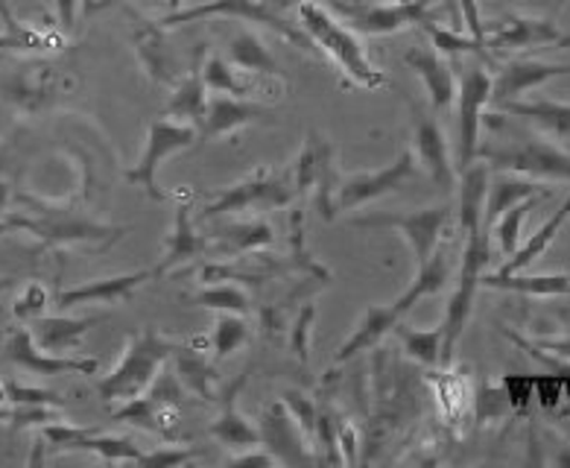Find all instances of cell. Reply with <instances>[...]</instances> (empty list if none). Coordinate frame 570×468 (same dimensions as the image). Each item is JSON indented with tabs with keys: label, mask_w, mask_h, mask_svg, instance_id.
<instances>
[{
	"label": "cell",
	"mask_w": 570,
	"mask_h": 468,
	"mask_svg": "<svg viewBox=\"0 0 570 468\" xmlns=\"http://www.w3.org/2000/svg\"><path fill=\"white\" fill-rule=\"evenodd\" d=\"M194 144H199V129L194 124H181V120H173V117H156L147 129V144H144L141 158L124 173V179L129 185H138L153 199L161 203V199H167L165 191H158L161 164L190 149Z\"/></svg>",
	"instance_id": "cell-10"
},
{
	"label": "cell",
	"mask_w": 570,
	"mask_h": 468,
	"mask_svg": "<svg viewBox=\"0 0 570 468\" xmlns=\"http://www.w3.org/2000/svg\"><path fill=\"white\" fill-rule=\"evenodd\" d=\"M476 158H483L489 167L507 173H521L539 182H568L570 185V153L556 147L553 140L527 135L515 144H480Z\"/></svg>",
	"instance_id": "cell-8"
},
{
	"label": "cell",
	"mask_w": 570,
	"mask_h": 468,
	"mask_svg": "<svg viewBox=\"0 0 570 468\" xmlns=\"http://www.w3.org/2000/svg\"><path fill=\"white\" fill-rule=\"evenodd\" d=\"M252 124H278L275 111L264 103H255L252 97H228V94H217L208 100L203 124L199 129V144L205 140H223L232 138L235 133L246 129Z\"/></svg>",
	"instance_id": "cell-15"
},
{
	"label": "cell",
	"mask_w": 570,
	"mask_h": 468,
	"mask_svg": "<svg viewBox=\"0 0 570 468\" xmlns=\"http://www.w3.org/2000/svg\"><path fill=\"white\" fill-rule=\"evenodd\" d=\"M436 390H439V398H442V404H445L453 416L460 413L462 407H465V383H462L453 372L439 381Z\"/></svg>",
	"instance_id": "cell-50"
},
{
	"label": "cell",
	"mask_w": 570,
	"mask_h": 468,
	"mask_svg": "<svg viewBox=\"0 0 570 468\" xmlns=\"http://www.w3.org/2000/svg\"><path fill=\"white\" fill-rule=\"evenodd\" d=\"M48 304H50L48 287H45V284H39V281H30V284L21 290V296L16 299V304H12V313H16V320H21L30 325L32 320H39Z\"/></svg>",
	"instance_id": "cell-41"
},
{
	"label": "cell",
	"mask_w": 570,
	"mask_h": 468,
	"mask_svg": "<svg viewBox=\"0 0 570 468\" xmlns=\"http://www.w3.org/2000/svg\"><path fill=\"white\" fill-rule=\"evenodd\" d=\"M16 208L7 211L0 217V237L3 234H27L32 241H39V250H68L79 243L91 246H111L120 237L129 234V228L97 223L88 214L77 211L73 205L50 203L30 194H12Z\"/></svg>",
	"instance_id": "cell-1"
},
{
	"label": "cell",
	"mask_w": 570,
	"mask_h": 468,
	"mask_svg": "<svg viewBox=\"0 0 570 468\" xmlns=\"http://www.w3.org/2000/svg\"><path fill=\"white\" fill-rule=\"evenodd\" d=\"M313 316H316V308H313V304H307L305 311L298 313V320L293 322V331H289V345H293V351H296L302 363H307V358H311Z\"/></svg>",
	"instance_id": "cell-47"
},
{
	"label": "cell",
	"mask_w": 570,
	"mask_h": 468,
	"mask_svg": "<svg viewBox=\"0 0 570 468\" xmlns=\"http://www.w3.org/2000/svg\"><path fill=\"white\" fill-rule=\"evenodd\" d=\"M302 0H203V3H190V7H181L176 12H165L158 18V23L165 30L173 27H181V23H196L208 21V18H235V21H249L261 23L266 30L278 32L284 41H289L298 50L313 53L311 36L302 30V23H289L287 12L289 9H298Z\"/></svg>",
	"instance_id": "cell-3"
},
{
	"label": "cell",
	"mask_w": 570,
	"mask_h": 468,
	"mask_svg": "<svg viewBox=\"0 0 570 468\" xmlns=\"http://www.w3.org/2000/svg\"><path fill=\"white\" fill-rule=\"evenodd\" d=\"M494 109L500 115H512L518 120H527V124L539 126L541 133L550 135L556 140H570V103L562 100H547V97H539V100H507L498 103Z\"/></svg>",
	"instance_id": "cell-25"
},
{
	"label": "cell",
	"mask_w": 570,
	"mask_h": 468,
	"mask_svg": "<svg viewBox=\"0 0 570 468\" xmlns=\"http://www.w3.org/2000/svg\"><path fill=\"white\" fill-rule=\"evenodd\" d=\"M336 442H340V454H343V462L345 466H352L357 462V454H360V433H357V425H340L336 430Z\"/></svg>",
	"instance_id": "cell-51"
},
{
	"label": "cell",
	"mask_w": 570,
	"mask_h": 468,
	"mask_svg": "<svg viewBox=\"0 0 570 468\" xmlns=\"http://www.w3.org/2000/svg\"><path fill=\"white\" fill-rule=\"evenodd\" d=\"M556 428L562 430L564 439H568V442H570V419H559V421H556Z\"/></svg>",
	"instance_id": "cell-59"
},
{
	"label": "cell",
	"mask_w": 570,
	"mask_h": 468,
	"mask_svg": "<svg viewBox=\"0 0 570 468\" xmlns=\"http://www.w3.org/2000/svg\"><path fill=\"white\" fill-rule=\"evenodd\" d=\"M170 30H165L158 21H138L132 30V47L144 74L158 86H176L185 74H181V59L173 47Z\"/></svg>",
	"instance_id": "cell-18"
},
{
	"label": "cell",
	"mask_w": 570,
	"mask_h": 468,
	"mask_svg": "<svg viewBox=\"0 0 570 468\" xmlns=\"http://www.w3.org/2000/svg\"><path fill=\"white\" fill-rule=\"evenodd\" d=\"M480 287L492 290H509V293H523V296L550 299V296H570V275L553 273V275H483Z\"/></svg>",
	"instance_id": "cell-31"
},
{
	"label": "cell",
	"mask_w": 570,
	"mask_h": 468,
	"mask_svg": "<svg viewBox=\"0 0 570 468\" xmlns=\"http://www.w3.org/2000/svg\"><path fill=\"white\" fill-rule=\"evenodd\" d=\"M199 451L194 448H170V445H161L156 451H144L141 466H185L190 462Z\"/></svg>",
	"instance_id": "cell-48"
},
{
	"label": "cell",
	"mask_w": 570,
	"mask_h": 468,
	"mask_svg": "<svg viewBox=\"0 0 570 468\" xmlns=\"http://www.w3.org/2000/svg\"><path fill=\"white\" fill-rule=\"evenodd\" d=\"M158 279L156 266L153 270H138V273L111 275V279H95L79 284V287H68L56 293V304L59 308H77V304H120L129 302L132 293L147 281Z\"/></svg>",
	"instance_id": "cell-22"
},
{
	"label": "cell",
	"mask_w": 570,
	"mask_h": 468,
	"mask_svg": "<svg viewBox=\"0 0 570 468\" xmlns=\"http://www.w3.org/2000/svg\"><path fill=\"white\" fill-rule=\"evenodd\" d=\"M7 401H9V404H50V407H62V398L56 396V392L36 390V387H24V383H16V381L7 383Z\"/></svg>",
	"instance_id": "cell-46"
},
{
	"label": "cell",
	"mask_w": 570,
	"mask_h": 468,
	"mask_svg": "<svg viewBox=\"0 0 570 468\" xmlns=\"http://www.w3.org/2000/svg\"><path fill=\"white\" fill-rule=\"evenodd\" d=\"M176 345L179 343H173L170 337H165L153 325L132 334L118 367L97 381L102 404H126V401L144 396L156 383L161 367L173 360Z\"/></svg>",
	"instance_id": "cell-4"
},
{
	"label": "cell",
	"mask_w": 570,
	"mask_h": 468,
	"mask_svg": "<svg viewBox=\"0 0 570 468\" xmlns=\"http://www.w3.org/2000/svg\"><path fill=\"white\" fill-rule=\"evenodd\" d=\"M12 284H16V279H12V275H0V293L12 287Z\"/></svg>",
	"instance_id": "cell-60"
},
{
	"label": "cell",
	"mask_w": 570,
	"mask_h": 468,
	"mask_svg": "<svg viewBox=\"0 0 570 468\" xmlns=\"http://www.w3.org/2000/svg\"><path fill=\"white\" fill-rule=\"evenodd\" d=\"M9 421H12V430H24L45 428L50 421H59V416H56V410L50 404H12Z\"/></svg>",
	"instance_id": "cell-44"
},
{
	"label": "cell",
	"mask_w": 570,
	"mask_h": 468,
	"mask_svg": "<svg viewBox=\"0 0 570 468\" xmlns=\"http://www.w3.org/2000/svg\"><path fill=\"white\" fill-rule=\"evenodd\" d=\"M424 30L430 32V39H433V47H436L442 56H480L485 65L494 62V56L485 50V45L474 36H465L462 30H445V27H439V23H424Z\"/></svg>",
	"instance_id": "cell-39"
},
{
	"label": "cell",
	"mask_w": 570,
	"mask_h": 468,
	"mask_svg": "<svg viewBox=\"0 0 570 468\" xmlns=\"http://www.w3.org/2000/svg\"><path fill=\"white\" fill-rule=\"evenodd\" d=\"M448 9V16L453 18V30H462V12H460V0H442Z\"/></svg>",
	"instance_id": "cell-56"
},
{
	"label": "cell",
	"mask_w": 570,
	"mask_h": 468,
	"mask_svg": "<svg viewBox=\"0 0 570 468\" xmlns=\"http://www.w3.org/2000/svg\"><path fill=\"white\" fill-rule=\"evenodd\" d=\"M392 334L399 337V343L404 345V354L415 363H422L428 369L442 367V328H415V325H395L392 328Z\"/></svg>",
	"instance_id": "cell-35"
},
{
	"label": "cell",
	"mask_w": 570,
	"mask_h": 468,
	"mask_svg": "<svg viewBox=\"0 0 570 468\" xmlns=\"http://www.w3.org/2000/svg\"><path fill=\"white\" fill-rule=\"evenodd\" d=\"M401 62L406 68L413 70L415 77L422 79L424 91L430 97V106L433 109H448L453 100H456V91H460V79H456V70L451 68L445 56L439 53L436 47H422L415 45L410 47L404 56H401Z\"/></svg>",
	"instance_id": "cell-19"
},
{
	"label": "cell",
	"mask_w": 570,
	"mask_h": 468,
	"mask_svg": "<svg viewBox=\"0 0 570 468\" xmlns=\"http://www.w3.org/2000/svg\"><path fill=\"white\" fill-rule=\"evenodd\" d=\"M530 196H553V187L547 182L530 179V176H521V173H507L498 170L494 176H489V187H485V203H483V226L489 232L494 220L503 214L507 208H512L521 199H530Z\"/></svg>",
	"instance_id": "cell-23"
},
{
	"label": "cell",
	"mask_w": 570,
	"mask_h": 468,
	"mask_svg": "<svg viewBox=\"0 0 570 468\" xmlns=\"http://www.w3.org/2000/svg\"><path fill=\"white\" fill-rule=\"evenodd\" d=\"M509 410V398L503 387H494V383H483L474 396V416L480 425L485 421H494Z\"/></svg>",
	"instance_id": "cell-42"
},
{
	"label": "cell",
	"mask_w": 570,
	"mask_h": 468,
	"mask_svg": "<svg viewBox=\"0 0 570 468\" xmlns=\"http://www.w3.org/2000/svg\"><path fill=\"white\" fill-rule=\"evenodd\" d=\"M118 0H82V16L91 18L97 16V12H106L109 7H115Z\"/></svg>",
	"instance_id": "cell-55"
},
{
	"label": "cell",
	"mask_w": 570,
	"mask_h": 468,
	"mask_svg": "<svg viewBox=\"0 0 570 468\" xmlns=\"http://www.w3.org/2000/svg\"><path fill=\"white\" fill-rule=\"evenodd\" d=\"M208 86H205L203 74H185V77L173 86L170 100L165 106V115L173 117V120H181V124H194L199 126L205 117V109H208Z\"/></svg>",
	"instance_id": "cell-33"
},
{
	"label": "cell",
	"mask_w": 570,
	"mask_h": 468,
	"mask_svg": "<svg viewBox=\"0 0 570 468\" xmlns=\"http://www.w3.org/2000/svg\"><path fill=\"white\" fill-rule=\"evenodd\" d=\"M199 257H208V234H199L190 220V203L176 205V223L167 237L165 257L156 264L158 275L173 273L176 266L194 264Z\"/></svg>",
	"instance_id": "cell-24"
},
{
	"label": "cell",
	"mask_w": 570,
	"mask_h": 468,
	"mask_svg": "<svg viewBox=\"0 0 570 468\" xmlns=\"http://www.w3.org/2000/svg\"><path fill=\"white\" fill-rule=\"evenodd\" d=\"M556 77H570V65L541 62V59H512L492 77V103L521 100L532 88L544 86Z\"/></svg>",
	"instance_id": "cell-21"
},
{
	"label": "cell",
	"mask_w": 570,
	"mask_h": 468,
	"mask_svg": "<svg viewBox=\"0 0 570 468\" xmlns=\"http://www.w3.org/2000/svg\"><path fill=\"white\" fill-rule=\"evenodd\" d=\"M562 39V30L553 18H535L521 16V12H509L500 21L485 23V50L492 56L498 53H515V50H535V47H550L553 50Z\"/></svg>",
	"instance_id": "cell-13"
},
{
	"label": "cell",
	"mask_w": 570,
	"mask_h": 468,
	"mask_svg": "<svg viewBox=\"0 0 570 468\" xmlns=\"http://www.w3.org/2000/svg\"><path fill=\"white\" fill-rule=\"evenodd\" d=\"M564 7H568V0H556V3H553V9H556V12H562Z\"/></svg>",
	"instance_id": "cell-61"
},
{
	"label": "cell",
	"mask_w": 570,
	"mask_h": 468,
	"mask_svg": "<svg viewBox=\"0 0 570 468\" xmlns=\"http://www.w3.org/2000/svg\"><path fill=\"white\" fill-rule=\"evenodd\" d=\"M261 445L266 451L273 454L275 462H284V466H307L313 462V454L307 451L305 430L298 428V421L293 419V413L287 410L284 401H275L261 413Z\"/></svg>",
	"instance_id": "cell-17"
},
{
	"label": "cell",
	"mask_w": 570,
	"mask_h": 468,
	"mask_svg": "<svg viewBox=\"0 0 570 468\" xmlns=\"http://www.w3.org/2000/svg\"><path fill=\"white\" fill-rule=\"evenodd\" d=\"M544 196H530V199H521V203H515L512 208H507L503 214H500L498 220H494L492 226H489V232H492L494 243L500 246V252L503 255H512V252L521 246V228L523 223H527V217H530V211L535 208V205L541 203Z\"/></svg>",
	"instance_id": "cell-38"
},
{
	"label": "cell",
	"mask_w": 570,
	"mask_h": 468,
	"mask_svg": "<svg viewBox=\"0 0 570 468\" xmlns=\"http://www.w3.org/2000/svg\"><path fill=\"white\" fill-rule=\"evenodd\" d=\"M535 398H539L541 407H547V410L559 407V401L564 398L562 374H535Z\"/></svg>",
	"instance_id": "cell-49"
},
{
	"label": "cell",
	"mask_w": 570,
	"mask_h": 468,
	"mask_svg": "<svg viewBox=\"0 0 570 468\" xmlns=\"http://www.w3.org/2000/svg\"><path fill=\"white\" fill-rule=\"evenodd\" d=\"M570 220V196H568V203L562 205V208L556 211L553 217L547 220L544 226L539 228L535 234H530V241L523 243V246H518L512 255H509V261L503 266H500L498 273L500 275H512V273H521V270H527V266L535 261L539 255H544L547 250H550V243L556 241V234L562 232L564 223Z\"/></svg>",
	"instance_id": "cell-34"
},
{
	"label": "cell",
	"mask_w": 570,
	"mask_h": 468,
	"mask_svg": "<svg viewBox=\"0 0 570 468\" xmlns=\"http://www.w3.org/2000/svg\"><path fill=\"white\" fill-rule=\"evenodd\" d=\"M448 220H451V208L448 205H430V208L363 214V217L348 220V226L372 228V232H399L410 243V250H413L415 257V270H419L439 250V241H442Z\"/></svg>",
	"instance_id": "cell-9"
},
{
	"label": "cell",
	"mask_w": 570,
	"mask_h": 468,
	"mask_svg": "<svg viewBox=\"0 0 570 468\" xmlns=\"http://www.w3.org/2000/svg\"><path fill=\"white\" fill-rule=\"evenodd\" d=\"M249 322L243 313H217V325H214V360L232 358L235 351H240L243 345L249 343Z\"/></svg>",
	"instance_id": "cell-40"
},
{
	"label": "cell",
	"mask_w": 570,
	"mask_h": 468,
	"mask_svg": "<svg viewBox=\"0 0 570 468\" xmlns=\"http://www.w3.org/2000/svg\"><path fill=\"white\" fill-rule=\"evenodd\" d=\"M141 3H147V7H167V9H170V12L181 9L179 7L181 0H141Z\"/></svg>",
	"instance_id": "cell-58"
},
{
	"label": "cell",
	"mask_w": 570,
	"mask_h": 468,
	"mask_svg": "<svg viewBox=\"0 0 570 468\" xmlns=\"http://www.w3.org/2000/svg\"><path fill=\"white\" fill-rule=\"evenodd\" d=\"M296 182L293 170H278V167H258L246 179L232 182L205 196V205L199 208V223L219 220L226 214H240V211H278L287 208L296 199Z\"/></svg>",
	"instance_id": "cell-6"
},
{
	"label": "cell",
	"mask_w": 570,
	"mask_h": 468,
	"mask_svg": "<svg viewBox=\"0 0 570 468\" xmlns=\"http://www.w3.org/2000/svg\"><path fill=\"white\" fill-rule=\"evenodd\" d=\"M56 3V18L62 30H73L77 23V12H82V0H53Z\"/></svg>",
	"instance_id": "cell-54"
},
{
	"label": "cell",
	"mask_w": 570,
	"mask_h": 468,
	"mask_svg": "<svg viewBox=\"0 0 570 468\" xmlns=\"http://www.w3.org/2000/svg\"><path fill=\"white\" fill-rule=\"evenodd\" d=\"M410 109H413L415 156L422 158V167L439 191H451L456 185V164L451 162V147H448L442 126L419 103H410Z\"/></svg>",
	"instance_id": "cell-16"
},
{
	"label": "cell",
	"mask_w": 570,
	"mask_h": 468,
	"mask_svg": "<svg viewBox=\"0 0 570 468\" xmlns=\"http://www.w3.org/2000/svg\"><path fill=\"white\" fill-rule=\"evenodd\" d=\"M9 363L27 369L30 374H45V378H56V374H95L100 369L95 358H71V354H50L32 340L30 328H12L3 343Z\"/></svg>",
	"instance_id": "cell-14"
},
{
	"label": "cell",
	"mask_w": 570,
	"mask_h": 468,
	"mask_svg": "<svg viewBox=\"0 0 570 468\" xmlns=\"http://www.w3.org/2000/svg\"><path fill=\"white\" fill-rule=\"evenodd\" d=\"M401 320H404V313L395 308V302L372 304L366 311V316H363V322L357 325V331L340 345L334 363H348V360H354L357 354H363V351L377 349L383 337L392 334V328L399 325Z\"/></svg>",
	"instance_id": "cell-27"
},
{
	"label": "cell",
	"mask_w": 570,
	"mask_h": 468,
	"mask_svg": "<svg viewBox=\"0 0 570 468\" xmlns=\"http://www.w3.org/2000/svg\"><path fill=\"white\" fill-rule=\"evenodd\" d=\"M97 325V316H86V320H71V316H45L30 322L32 340L50 354H71L79 349L82 337Z\"/></svg>",
	"instance_id": "cell-28"
},
{
	"label": "cell",
	"mask_w": 570,
	"mask_h": 468,
	"mask_svg": "<svg viewBox=\"0 0 570 468\" xmlns=\"http://www.w3.org/2000/svg\"><path fill=\"white\" fill-rule=\"evenodd\" d=\"M228 466H275V457L266 451L264 445H258V451L255 448H246V451H237Z\"/></svg>",
	"instance_id": "cell-53"
},
{
	"label": "cell",
	"mask_w": 570,
	"mask_h": 468,
	"mask_svg": "<svg viewBox=\"0 0 570 468\" xmlns=\"http://www.w3.org/2000/svg\"><path fill=\"white\" fill-rule=\"evenodd\" d=\"M399 3H410V0H399Z\"/></svg>",
	"instance_id": "cell-64"
},
{
	"label": "cell",
	"mask_w": 570,
	"mask_h": 468,
	"mask_svg": "<svg viewBox=\"0 0 570 468\" xmlns=\"http://www.w3.org/2000/svg\"><path fill=\"white\" fill-rule=\"evenodd\" d=\"M462 237H465V246H462L460 270H456V287H453L451 299H448L445 320L439 322V328H442V367H451L456 345H460L462 334L469 328L471 313H474V296L476 290H480V279H483V266L492 257L485 226L465 228Z\"/></svg>",
	"instance_id": "cell-5"
},
{
	"label": "cell",
	"mask_w": 570,
	"mask_h": 468,
	"mask_svg": "<svg viewBox=\"0 0 570 468\" xmlns=\"http://www.w3.org/2000/svg\"><path fill=\"white\" fill-rule=\"evenodd\" d=\"M12 203V187L7 182H0V217L7 214V205Z\"/></svg>",
	"instance_id": "cell-57"
},
{
	"label": "cell",
	"mask_w": 570,
	"mask_h": 468,
	"mask_svg": "<svg viewBox=\"0 0 570 468\" xmlns=\"http://www.w3.org/2000/svg\"><path fill=\"white\" fill-rule=\"evenodd\" d=\"M3 419H9V410H0V421Z\"/></svg>",
	"instance_id": "cell-63"
},
{
	"label": "cell",
	"mask_w": 570,
	"mask_h": 468,
	"mask_svg": "<svg viewBox=\"0 0 570 468\" xmlns=\"http://www.w3.org/2000/svg\"><path fill=\"white\" fill-rule=\"evenodd\" d=\"M500 387L507 390L509 407H515L518 413H527V407L535 398V374H507Z\"/></svg>",
	"instance_id": "cell-45"
},
{
	"label": "cell",
	"mask_w": 570,
	"mask_h": 468,
	"mask_svg": "<svg viewBox=\"0 0 570 468\" xmlns=\"http://www.w3.org/2000/svg\"><path fill=\"white\" fill-rule=\"evenodd\" d=\"M415 153L413 149H401L395 162L381 167V170H363V173H348L340 179L336 187V208L340 211H354L363 205L375 203L381 196L399 194L401 187L415 176Z\"/></svg>",
	"instance_id": "cell-12"
},
{
	"label": "cell",
	"mask_w": 570,
	"mask_h": 468,
	"mask_svg": "<svg viewBox=\"0 0 570 468\" xmlns=\"http://www.w3.org/2000/svg\"><path fill=\"white\" fill-rule=\"evenodd\" d=\"M243 383H246V378H240V381L228 387V392L223 396V407H219L217 419H214L212 425V437L217 439L223 448H228V451H246V448H258L261 445L258 425L246 419L235 404V398L237 392H240Z\"/></svg>",
	"instance_id": "cell-26"
},
{
	"label": "cell",
	"mask_w": 570,
	"mask_h": 468,
	"mask_svg": "<svg viewBox=\"0 0 570 468\" xmlns=\"http://www.w3.org/2000/svg\"><path fill=\"white\" fill-rule=\"evenodd\" d=\"M556 47H570V36H562V39H559V45H556ZM556 47H553V50H556Z\"/></svg>",
	"instance_id": "cell-62"
},
{
	"label": "cell",
	"mask_w": 570,
	"mask_h": 468,
	"mask_svg": "<svg viewBox=\"0 0 570 468\" xmlns=\"http://www.w3.org/2000/svg\"><path fill=\"white\" fill-rule=\"evenodd\" d=\"M282 401L287 404L293 419L298 421V428L305 430V437L313 439V433H316V419H320V410L313 404V398L302 390H287L282 396Z\"/></svg>",
	"instance_id": "cell-43"
},
{
	"label": "cell",
	"mask_w": 570,
	"mask_h": 468,
	"mask_svg": "<svg viewBox=\"0 0 570 468\" xmlns=\"http://www.w3.org/2000/svg\"><path fill=\"white\" fill-rule=\"evenodd\" d=\"M173 363H176V378L181 381V387L196 398H212L214 383H217V367L214 360H208L199 349L194 345H176L173 351Z\"/></svg>",
	"instance_id": "cell-32"
},
{
	"label": "cell",
	"mask_w": 570,
	"mask_h": 468,
	"mask_svg": "<svg viewBox=\"0 0 570 468\" xmlns=\"http://www.w3.org/2000/svg\"><path fill=\"white\" fill-rule=\"evenodd\" d=\"M298 23H302V30L311 36L313 47H316L320 53L328 56L331 62L336 65V70H340L352 86L366 88V91H375V88L386 86V74L372 65L363 36L354 32L348 23L340 21L325 3L302 0V3H298Z\"/></svg>",
	"instance_id": "cell-2"
},
{
	"label": "cell",
	"mask_w": 570,
	"mask_h": 468,
	"mask_svg": "<svg viewBox=\"0 0 570 468\" xmlns=\"http://www.w3.org/2000/svg\"><path fill=\"white\" fill-rule=\"evenodd\" d=\"M448 279H451V257H448L445 246H439L428 264L415 270V279L410 281V287L395 299V308L406 316V313L413 311L415 304L422 302V299L436 296L439 290L448 284Z\"/></svg>",
	"instance_id": "cell-29"
},
{
	"label": "cell",
	"mask_w": 570,
	"mask_h": 468,
	"mask_svg": "<svg viewBox=\"0 0 570 468\" xmlns=\"http://www.w3.org/2000/svg\"><path fill=\"white\" fill-rule=\"evenodd\" d=\"M273 243L275 232L266 220H223L208 234V257L228 261L237 255H255Z\"/></svg>",
	"instance_id": "cell-20"
},
{
	"label": "cell",
	"mask_w": 570,
	"mask_h": 468,
	"mask_svg": "<svg viewBox=\"0 0 570 468\" xmlns=\"http://www.w3.org/2000/svg\"><path fill=\"white\" fill-rule=\"evenodd\" d=\"M460 149H456V170H465L480 153V129L485 120V106L492 103V74L485 65H469L460 74Z\"/></svg>",
	"instance_id": "cell-11"
},
{
	"label": "cell",
	"mask_w": 570,
	"mask_h": 468,
	"mask_svg": "<svg viewBox=\"0 0 570 468\" xmlns=\"http://www.w3.org/2000/svg\"><path fill=\"white\" fill-rule=\"evenodd\" d=\"M190 304L196 308H208V311H217V313H246L252 311V299L249 293L232 281H217V284H203V287L190 293L188 299Z\"/></svg>",
	"instance_id": "cell-37"
},
{
	"label": "cell",
	"mask_w": 570,
	"mask_h": 468,
	"mask_svg": "<svg viewBox=\"0 0 570 468\" xmlns=\"http://www.w3.org/2000/svg\"><path fill=\"white\" fill-rule=\"evenodd\" d=\"M325 7L360 36H395L410 27L439 23V7L433 0H410V3L328 0Z\"/></svg>",
	"instance_id": "cell-7"
},
{
	"label": "cell",
	"mask_w": 570,
	"mask_h": 468,
	"mask_svg": "<svg viewBox=\"0 0 570 468\" xmlns=\"http://www.w3.org/2000/svg\"><path fill=\"white\" fill-rule=\"evenodd\" d=\"M228 62L243 70L246 77H282L275 56L269 53V47L264 45L261 36L249 30L235 32L228 39Z\"/></svg>",
	"instance_id": "cell-30"
},
{
	"label": "cell",
	"mask_w": 570,
	"mask_h": 468,
	"mask_svg": "<svg viewBox=\"0 0 570 468\" xmlns=\"http://www.w3.org/2000/svg\"><path fill=\"white\" fill-rule=\"evenodd\" d=\"M199 74H203L208 91L228 94V97H252L255 94V82L223 56H208Z\"/></svg>",
	"instance_id": "cell-36"
},
{
	"label": "cell",
	"mask_w": 570,
	"mask_h": 468,
	"mask_svg": "<svg viewBox=\"0 0 570 468\" xmlns=\"http://www.w3.org/2000/svg\"><path fill=\"white\" fill-rule=\"evenodd\" d=\"M530 343V340H527ZM532 349L544 351L550 358H559L570 363V337H544V340H532Z\"/></svg>",
	"instance_id": "cell-52"
}]
</instances>
